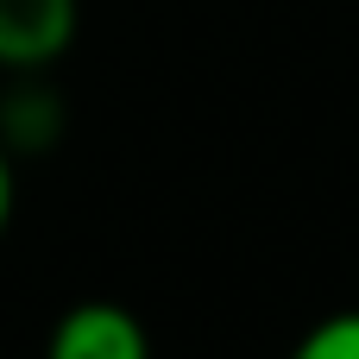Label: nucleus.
<instances>
[{"instance_id": "obj_1", "label": "nucleus", "mask_w": 359, "mask_h": 359, "mask_svg": "<svg viewBox=\"0 0 359 359\" xmlns=\"http://www.w3.org/2000/svg\"><path fill=\"white\" fill-rule=\"evenodd\" d=\"M44 359H151V334L126 303L88 297V303H69L50 322Z\"/></svg>"}, {"instance_id": "obj_2", "label": "nucleus", "mask_w": 359, "mask_h": 359, "mask_svg": "<svg viewBox=\"0 0 359 359\" xmlns=\"http://www.w3.org/2000/svg\"><path fill=\"white\" fill-rule=\"evenodd\" d=\"M82 32V0H0V69H50Z\"/></svg>"}, {"instance_id": "obj_3", "label": "nucleus", "mask_w": 359, "mask_h": 359, "mask_svg": "<svg viewBox=\"0 0 359 359\" xmlns=\"http://www.w3.org/2000/svg\"><path fill=\"white\" fill-rule=\"evenodd\" d=\"M69 126V101L50 69H13L0 88V145L13 158H44Z\"/></svg>"}, {"instance_id": "obj_4", "label": "nucleus", "mask_w": 359, "mask_h": 359, "mask_svg": "<svg viewBox=\"0 0 359 359\" xmlns=\"http://www.w3.org/2000/svg\"><path fill=\"white\" fill-rule=\"evenodd\" d=\"M290 359H359V309L322 316V322L290 347Z\"/></svg>"}, {"instance_id": "obj_5", "label": "nucleus", "mask_w": 359, "mask_h": 359, "mask_svg": "<svg viewBox=\"0 0 359 359\" xmlns=\"http://www.w3.org/2000/svg\"><path fill=\"white\" fill-rule=\"evenodd\" d=\"M13 196H19V183H13V151L0 145V240H6V227H13Z\"/></svg>"}]
</instances>
